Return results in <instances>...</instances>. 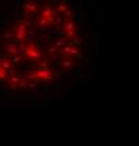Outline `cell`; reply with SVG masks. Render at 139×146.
Returning <instances> with one entry per match:
<instances>
[{"instance_id": "1", "label": "cell", "mask_w": 139, "mask_h": 146, "mask_svg": "<svg viewBox=\"0 0 139 146\" xmlns=\"http://www.w3.org/2000/svg\"><path fill=\"white\" fill-rule=\"evenodd\" d=\"M14 33H16V39L17 41H24V36L27 33V27L24 24H21L20 21H17L16 27H14Z\"/></svg>"}, {"instance_id": "2", "label": "cell", "mask_w": 139, "mask_h": 146, "mask_svg": "<svg viewBox=\"0 0 139 146\" xmlns=\"http://www.w3.org/2000/svg\"><path fill=\"white\" fill-rule=\"evenodd\" d=\"M37 72V80H51L52 79V73L51 69H39V70H35Z\"/></svg>"}, {"instance_id": "3", "label": "cell", "mask_w": 139, "mask_h": 146, "mask_svg": "<svg viewBox=\"0 0 139 146\" xmlns=\"http://www.w3.org/2000/svg\"><path fill=\"white\" fill-rule=\"evenodd\" d=\"M68 31H76V23L73 20H65V24H63V33H68Z\"/></svg>"}, {"instance_id": "4", "label": "cell", "mask_w": 139, "mask_h": 146, "mask_svg": "<svg viewBox=\"0 0 139 146\" xmlns=\"http://www.w3.org/2000/svg\"><path fill=\"white\" fill-rule=\"evenodd\" d=\"M4 49L7 51V54H10L11 56H13V55H18L17 45H16V44H6V45H4Z\"/></svg>"}, {"instance_id": "5", "label": "cell", "mask_w": 139, "mask_h": 146, "mask_svg": "<svg viewBox=\"0 0 139 146\" xmlns=\"http://www.w3.org/2000/svg\"><path fill=\"white\" fill-rule=\"evenodd\" d=\"M34 39H35V33L33 30H27L25 36H24V41H28L30 44H34Z\"/></svg>"}, {"instance_id": "6", "label": "cell", "mask_w": 139, "mask_h": 146, "mask_svg": "<svg viewBox=\"0 0 139 146\" xmlns=\"http://www.w3.org/2000/svg\"><path fill=\"white\" fill-rule=\"evenodd\" d=\"M27 49H28V45H27V44H24V42H23V44H20V45L17 46L18 55H20L21 58H23V56H25V54H27Z\"/></svg>"}, {"instance_id": "7", "label": "cell", "mask_w": 139, "mask_h": 146, "mask_svg": "<svg viewBox=\"0 0 139 146\" xmlns=\"http://www.w3.org/2000/svg\"><path fill=\"white\" fill-rule=\"evenodd\" d=\"M68 10V6H66V3H63V1H61V3H58V6H56V11L59 13V14H65V11Z\"/></svg>"}, {"instance_id": "8", "label": "cell", "mask_w": 139, "mask_h": 146, "mask_svg": "<svg viewBox=\"0 0 139 146\" xmlns=\"http://www.w3.org/2000/svg\"><path fill=\"white\" fill-rule=\"evenodd\" d=\"M20 79H21V76L17 74V73H14L13 76H10V79H9L7 84H17L18 82H20Z\"/></svg>"}, {"instance_id": "9", "label": "cell", "mask_w": 139, "mask_h": 146, "mask_svg": "<svg viewBox=\"0 0 139 146\" xmlns=\"http://www.w3.org/2000/svg\"><path fill=\"white\" fill-rule=\"evenodd\" d=\"M9 62H10L11 66H16V65H18V63L21 62V56H20V55H13V56L10 58Z\"/></svg>"}, {"instance_id": "10", "label": "cell", "mask_w": 139, "mask_h": 146, "mask_svg": "<svg viewBox=\"0 0 139 146\" xmlns=\"http://www.w3.org/2000/svg\"><path fill=\"white\" fill-rule=\"evenodd\" d=\"M27 84H28V80H27V79H24V77L21 76L20 82L17 83V89H21V90H24V89H27Z\"/></svg>"}, {"instance_id": "11", "label": "cell", "mask_w": 139, "mask_h": 146, "mask_svg": "<svg viewBox=\"0 0 139 146\" xmlns=\"http://www.w3.org/2000/svg\"><path fill=\"white\" fill-rule=\"evenodd\" d=\"M41 63L38 65V70L39 69H49V59H41Z\"/></svg>"}, {"instance_id": "12", "label": "cell", "mask_w": 139, "mask_h": 146, "mask_svg": "<svg viewBox=\"0 0 139 146\" xmlns=\"http://www.w3.org/2000/svg\"><path fill=\"white\" fill-rule=\"evenodd\" d=\"M62 66H63V69H70L72 66H73V60L72 59H63L62 60Z\"/></svg>"}, {"instance_id": "13", "label": "cell", "mask_w": 139, "mask_h": 146, "mask_svg": "<svg viewBox=\"0 0 139 146\" xmlns=\"http://www.w3.org/2000/svg\"><path fill=\"white\" fill-rule=\"evenodd\" d=\"M0 68H1V69H3L4 72H6V70H9V69H11L13 66L10 65V62H9V60H4V62H1V63H0Z\"/></svg>"}, {"instance_id": "14", "label": "cell", "mask_w": 139, "mask_h": 146, "mask_svg": "<svg viewBox=\"0 0 139 146\" xmlns=\"http://www.w3.org/2000/svg\"><path fill=\"white\" fill-rule=\"evenodd\" d=\"M66 45V39H63V38H59L56 42H55V46L59 49V48H62V46H65Z\"/></svg>"}, {"instance_id": "15", "label": "cell", "mask_w": 139, "mask_h": 146, "mask_svg": "<svg viewBox=\"0 0 139 146\" xmlns=\"http://www.w3.org/2000/svg\"><path fill=\"white\" fill-rule=\"evenodd\" d=\"M47 52H48V54H51V55H53V54H58V52H59V49H58L55 45H52V46H49V48L47 49Z\"/></svg>"}, {"instance_id": "16", "label": "cell", "mask_w": 139, "mask_h": 146, "mask_svg": "<svg viewBox=\"0 0 139 146\" xmlns=\"http://www.w3.org/2000/svg\"><path fill=\"white\" fill-rule=\"evenodd\" d=\"M63 34L66 35V38H70V39H73V38H76V36H77L76 31H68V33H63Z\"/></svg>"}, {"instance_id": "17", "label": "cell", "mask_w": 139, "mask_h": 146, "mask_svg": "<svg viewBox=\"0 0 139 146\" xmlns=\"http://www.w3.org/2000/svg\"><path fill=\"white\" fill-rule=\"evenodd\" d=\"M6 77H7L6 72H4V70H3V69L0 68V80H1V82H4V80H6Z\"/></svg>"}, {"instance_id": "18", "label": "cell", "mask_w": 139, "mask_h": 146, "mask_svg": "<svg viewBox=\"0 0 139 146\" xmlns=\"http://www.w3.org/2000/svg\"><path fill=\"white\" fill-rule=\"evenodd\" d=\"M37 83H38V82H28L27 87H28V89H35V87H37Z\"/></svg>"}, {"instance_id": "19", "label": "cell", "mask_w": 139, "mask_h": 146, "mask_svg": "<svg viewBox=\"0 0 139 146\" xmlns=\"http://www.w3.org/2000/svg\"><path fill=\"white\" fill-rule=\"evenodd\" d=\"M11 36H13V34H11V33H6V34H4V35H3V38H4V39H6V41H9V39H10V38H11Z\"/></svg>"}, {"instance_id": "20", "label": "cell", "mask_w": 139, "mask_h": 146, "mask_svg": "<svg viewBox=\"0 0 139 146\" xmlns=\"http://www.w3.org/2000/svg\"><path fill=\"white\" fill-rule=\"evenodd\" d=\"M72 16H73L74 20H80V14H79V13H76V11H73V13H72Z\"/></svg>"}]
</instances>
